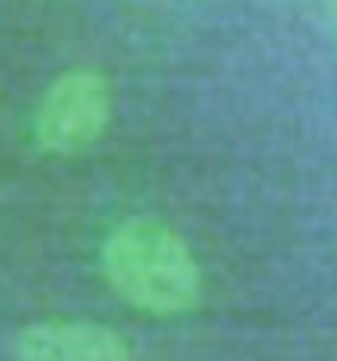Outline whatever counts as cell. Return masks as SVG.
<instances>
[{"mask_svg": "<svg viewBox=\"0 0 337 361\" xmlns=\"http://www.w3.org/2000/svg\"><path fill=\"white\" fill-rule=\"evenodd\" d=\"M98 267L122 302L153 318H181L204 298V275L189 240L157 216H129L110 228Z\"/></svg>", "mask_w": 337, "mask_h": 361, "instance_id": "6da1fadb", "label": "cell"}, {"mask_svg": "<svg viewBox=\"0 0 337 361\" xmlns=\"http://www.w3.org/2000/svg\"><path fill=\"white\" fill-rule=\"evenodd\" d=\"M110 114H114L110 79L94 67H71L39 94L32 114V142L55 157L82 154L106 134Z\"/></svg>", "mask_w": 337, "mask_h": 361, "instance_id": "7a4b0ae2", "label": "cell"}, {"mask_svg": "<svg viewBox=\"0 0 337 361\" xmlns=\"http://www.w3.org/2000/svg\"><path fill=\"white\" fill-rule=\"evenodd\" d=\"M16 361H134L129 342L98 322H32L12 338Z\"/></svg>", "mask_w": 337, "mask_h": 361, "instance_id": "3957f363", "label": "cell"}]
</instances>
